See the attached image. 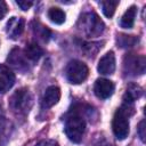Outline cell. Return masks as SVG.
<instances>
[{"instance_id":"cell-1","label":"cell","mask_w":146,"mask_h":146,"mask_svg":"<svg viewBox=\"0 0 146 146\" xmlns=\"http://www.w3.org/2000/svg\"><path fill=\"white\" fill-rule=\"evenodd\" d=\"M132 104H124L115 112L112 121V130L119 140H123L129 135V117L133 114Z\"/></svg>"},{"instance_id":"cell-10","label":"cell","mask_w":146,"mask_h":146,"mask_svg":"<svg viewBox=\"0 0 146 146\" xmlns=\"http://www.w3.org/2000/svg\"><path fill=\"white\" fill-rule=\"evenodd\" d=\"M97 70L100 74L104 75H108V74H113L115 71V56L113 51H108L106 52L98 63Z\"/></svg>"},{"instance_id":"cell-3","label":"cell","mask_w":146,"mask_h":146,"mask_svg":"<svg viewBox=\"0 0 146 146\" xmlns=\"http://www.w3.org/2000/svg\"><path fill=\"white\" fill-rule=\"evenodd\" d=\"M32 96L27 88H21L16 90L10 99H9V107L13 113L17 116H25L32 107Z\"/></svg>"},{"instance_id":"cell-18","label":"cell","mask_w":146,"mask_h":146,"mask_svg":"<svg viewBox=\"0 0 146 146\" xmlns=\"http://www.w3.org/2000/svg\"><path fill=\"white\" fill-rule=\"evenodd\" d=\"M48 17L55 24H63L65 22V13L57 7H52L48 10Z\"/></svg>"},{"instance_id":"cell-25","label":"cell","mask_w":146,"mask_h":146,"mask_svg":"<svg viewBox=\"0 0 146 146\" xmlns=\"http://www.w3.org/2000/svg\"><path fill=\"white\" fill-rule=\"evenodd\" d=\"M7 11H8V7H7V3H6L5 1L0 0V19H2V18L6 16Z\"/></svg>"},{"instance_id":"cell-13","label":"cell","mask_w":146,"mask_h":146,"mask_svg":"<svg viewBox=\"0 0 146 146\" xmlns=\"http://www.w3.org/2000/svg\"><path fill=\"white\" fill-rule=\"evenodd\" d=\"M13 130L11 122L6 119L2 114H0V146H3L7 144V141L10 138Z\"/></svg>"},{"instance_id":"cell-14","label":"cell","mask_w":146,"mask_h":146,"mask_svg":"<svg viewBox=\"0 0 146 146\" xmlns=\"http://www.w3.org/2000/svg\"><path fill=\"white\" fill-rule=\"evenodd\" d=\"M141 95H143V88L136 83H130L127 87V90H125V94L123 97V103L124 104H132L136 99L141 97Z\"/></svg>"},{"instance_id":"cell-17","label":"cell","mask_w":146,"mask_h":146,"mask_svg":"<svg viewBox=\"0 0 146 146\" xmlns=\"http://www.w3.org/2000/svg\"><path fill=\"white\" fill-rule=\"evenodd\" d=\"M137 14V8L136 6H130L125 13L122 15L121 21H120V26L123 29H131L135 24V18Z\"/></svg>"},{"instance_id":"cell-8","label":"cell","mask_w":146,"mask_h":146,"mask_svg":"<svg viewBox=\"0 0 146 146\" xmlns=\"http://www.w3.org/2000/svg\"><path fill=\"white\" fill-rule=\"evenodd\" d=\"M114 83L111 80L107 79H97L94 86V92L95 95L100 99H106L111 97L114 92Z\"/></svg>"},{"instance_id":"cell-7","label":"cell","mask_w":146,"mask_h":146,"mask_svg":"<svg viewBox=\"0 0 146 146\" xmlns=\"http://www.w3.org/2000/svg\"><path fill=\"white\" fill-rule=\"evenodd\" d=\"M7 62L13 67H15L16 70H18L21 72H25V71L29 70V63H30V60L26 58L24 51L21 50V49H18V48H14L10 51V54H9V56L7 58Z\"/></svg>"},{"instance_id":"cell-20","label":"cell","mask_w":146,"mask_h":146,"mask_svg":"<svg viewBox=\"0 0 146 146\" xmlns=\"http://www.w3.org/2000/svg\"><path fill=\"white\" fill-rule=\"evenodd\" d=\"M100 6H102V10H103L104 15L106 17L111 18L115 13L116 7L119 6V1H102Z\"/></svg>"},{"instance_id":"cell-2","label":"cell","mask_w":146,"mask_h":146,"mask_svg":"<svg viewBox=\"0 0 146 146\" xmlns=\"http://www.w3.org/2000/svg\"><path fill=\"white\" fill-rule=\"evenodd\" d=\"M78 29L84 35L94 38L103 33V31L105 30V24L96 13L88 11L80 16L78 21Z\"/></svg>"},{"instance_id":"cell-22","label":"cell","mask_w":146,"mask_h":146,"mask_svg":"<svg viewBox=\"0 0 146 146\" xmlns=\"http://www.w3.org/2000/svg\"><path fill=\"white\" fill-rule=\"evenodd\" d=\"M92 146H112V144L104 137H99L98 139L95 140V143L92 144Z\"/></svg>"},{"instance_id":"cell-21","label":"cell","mask_w":146,"mask_h":146,"mask_svg":"<svg viewBox=\"0 0 146 146\" xmlns=\"http://www.w3.org/2000/svg\"><path fill=\"white\" fill-rule=\"evenodd\" d=\"M137 130H138V136H139L140 140L141 141H145V121L144 120H141L139 122Z\"/></svg>"},{"instance_id":"cell-24","label":"cell","mask_w":146,"mask_h":146,"mask_svg":"<svg viewBox=\"0 0 146 146\" xmlns=\"http://www.w3.org/2000/svg\"><path fill=\"white\" fill-rule=\"evenodd\" d=\"M16 5L22 9V10H27V9H30V7L33 5V2L32 1H22V0H17L16 1Z\"/></svg>"},{"instance_id":"cell-5","label":"cell","mask_w":146,"mask_h":146,"mask_svg":"<svg viewBox=\"0 0 146 146\" xmlns=\"http://www.w3.org/2000/svg\"><path fill=\"white\" fill-rule=\"evenodd\" d=\"M65 75L71 83L79 84V83H82L88 78L89 68L83 62L74 59L67 64L65 68Z\"/></svg>"},{"instance_id":"cell-15","label":"cell","mask_w":146,"mask_h":146,"mask_svg":"<svg viewBox=\"0 0 146 146\" xmlns=\"http://www.w3.org/2000/svg\"><path fill=\"white\" fill-rule=\"evenodd\" d=\"M24 54H25L26 58H27L31 63H35V62H38V60L41 58V56L43 55V50H42V48H41L38 43L31 42V43L26 44L25 50H24Z\"/></svg>"},{"instance_id":"cell-4","label":"cell","mask_w":146,"mask_h":146,"mask_svg":"<svg viewBox=\"0 0 146 146\" xmlns=\"http://www.w3.org/2000/svg\"><path fill=\"white\" fill-rule=\"evenodd\" d=\"M65 133L73 143H80L86 132V121L83 116L74 110V112L65 120Z\"/></svg>"},{"instance_id":"cell-6","label":"cell","mask_w":146,"mask_h":146,"mask_svg":"<svg viewBox=\"0 0 146 146\" xmlns=\"http://www.w3.org/2000/svg\"><path fill=\"white\" fill-rule=\"evenodd\" d=\"M146 60L144 56H137L135 54H128L123 60L124 73L131 76L141 75L145 73Z\"/></svg>"},{"instance_id":"cell-9","label":"cell","mask_w":146,"mask_h":146,"mask_svg":"<svg viewBox=\"0 0 146 146\" xmlns=\"http://www.w3.org/2000/svg\"><path fill=\"white\" fill-rule=\"evenodd\" d=\"M15 83V74L3 64H0V94H6Z\"/></svg>"},{"instance_id":"cell-11","label":"cell","mask_w":146,"mask_h":146,"mask_svg":"<svg viewBox=\"0 0 146 146\" xmlns=\"http://www.w3.org/2000/svg\"><path fill=\"white\" fill-rule=\"evenodd\" d=\"M25 22L22 17H10L7 22L6 32L10 39H17L24 31Z\"/></svg>"},{"instance_id":"cell-12","label":"cell","mask_w":146,"mask_h":146,"mask_svg":"<svg viewBox=\"0 0 146 146\" xmlns=\"http://www.w3.org/2000/svg\"><path fill=\"white\" fill-rule=\"evenodd\" d=\"M59 98H60V89L56 86H50L46 89L41 98V105L43 108H50L58 103Z\"/></svg>"},{"instance_id":"cell-16","label":"cell","mask_w":146,"mask_h":146,"mask_svg":"<svg viewBox=\"0 0 146 146\" xmlns=\"http://www.w3.org/2000/svg\"><path fill=\"white\" fill-rule=\"evenodd\" d=\"M31 26H32V31H33L34 35H35L39 40H41V41H43V42H47V41L50 39V36H51V31H50L47 26H44L43 24H41L40 22L34 21V22H32Z\"/></svg>"},{"instance_id":"cell-23","label":"cell","mask_w":146,"mask_h":146,"mask_svg":"<svg viewBox=\"0 0 146 146\" xmlns=\"http://www.w3.org/2000/svg\"><path fill=\"white\" fill-rule=\"evenodd\" d=\"M35 146H59L57 141L52 140V139H43L41 141H39Z\"/></svg>"},{"instance_id":"cell-19","label":"cell","mask_w":146,"mask_h":146,"mask_svg":"<svg viewBox=\"0 0 146 146\" xmlns=\"http://www.w3.org/2000/svg\"><path fill=\"white\" fill-rule=\"evenodd\" d=\"M116 42L119 43L120 47L122 48H127V47H132L133 44H136L138 42V38H136L135 35H127V34H119Z\"/></svg>"}]
</instances>
